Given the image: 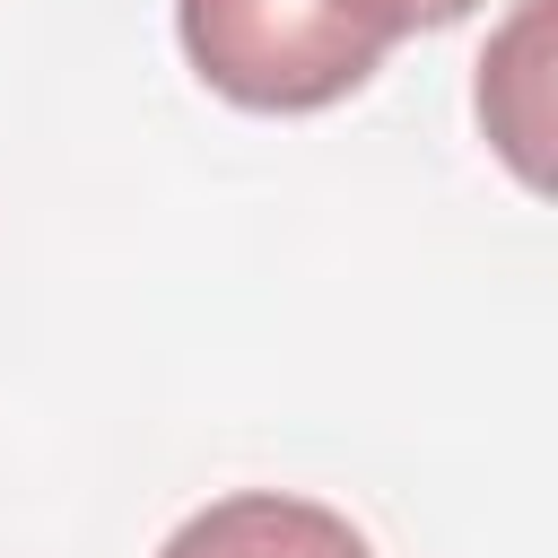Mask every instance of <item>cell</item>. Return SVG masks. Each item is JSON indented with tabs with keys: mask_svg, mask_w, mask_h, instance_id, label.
Listing matches in <instances>:
<instances>
[{
	"mask_svg": "<svg viewBox=\"0 0 558 558\" xmlns=\"http://www.w3.org/2000/svg\"><path fill=\"white\" fill-rule=\"evenodd\" d=\"M192 70L253 113H314L375 78L384 44L331 0H174Z\"/></svg>",
	"mask_w": 558,
	"mask_h": 558,
	"instance_id": "1",
	"label": "cell"
},
{
	"mask_svg": "<svg viewBox=\"0 0 558 558\" xmlns=\"http://www.w3.org/2000/svg\"><path fill=\"white\" fill-rule=\"evenodd\" d=\"M157 558H375V549L349 514H331L314 497L235 488V497H209L201 514H183Z\"/></svg>",
	"mask_w": 558,
	"mask_h": 558,
	"instance_id": "2",
	"label": "cell"
},
{
	"mask_svg": "<svg viewBox=\"0 0 558 558\" xmlns=\"http://www.w3.org/2000/svg\"><path fill=\"white\" fill-rule=\"evenodd\" d=\"M541 26H549V0H523V17H514V26L488 44V61H480V122H488V140L514 157L523 183H549V157H541V140H549Z\"/></svg>",
	"mask_w": 558,
	"mask_h": 558,
	"instance_id": "3",
	"label": "cell"
},
{
	"mask_svg": "<svg viewBox=\"0 0 558 558\" xmlns=\"http://www.w3.org/2000/svg\"><path fill=\"white\" fill-rule=\"evenodd\" d=\"M340 17H357L384 52L401 44V35H418V26H453V17H471L480 0H331Z\"/></svg>",
	"mask_w": 558,
	"mask_h": 558,
	"instance_id": "4",
	"label": "cell"
}]
</instances>
